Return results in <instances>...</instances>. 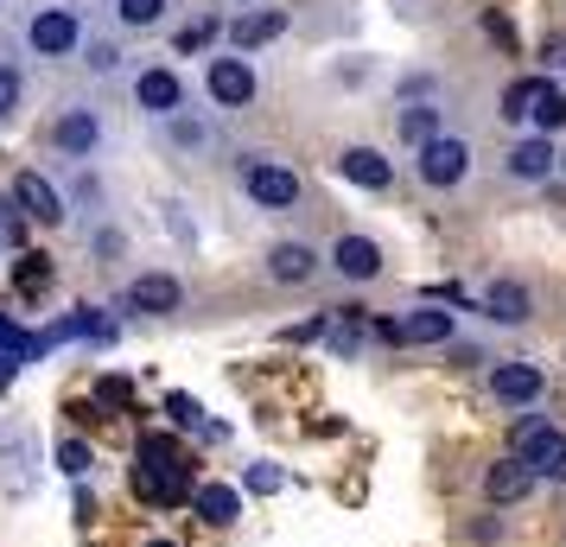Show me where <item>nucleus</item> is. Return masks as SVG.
<instances>
[{
	"label": "nucleus",
	"mask_w": 566,
	"mask_h": 547,
	"mask_svg": "<svg viewBox=\"0 0 566 547\" xmlns=\"http://www.w3.org/2000/svg\"><path fill=\"white\" fill-rule=\"evenodd\" d=\"M185 491H191V459L179 452V440L147 433L140 452H134V496H147V503H179Z\"/></svg>",
	"instance_id": "1"
},
{
	"label": "nucleus",
	"mask_w": 566,
	"mask_h": 547,
	"mask_svg": "<svg viewBox=\"0 0 566 547\" xmlns=\"http://www.w3.org/2000/svg\"><path fill=\"white\" fill-rule=\"evenodd\" d=\"M510 452H515L528 471H535V477H554V484H566V433L554 427V420H541V414L515 420Z\"/></svg>",
	"instance_id": "2"
},
{
	"label": "nucleus",
	"mask_w": 566,
	"mask_h": 547,
	"mask_svg": "<svg viewBox=\"0 0 566 547\" xmlns=\"http://www.w3.org/2000/svg\"><path fill=\"white\" fill-rule=\"evenodd\" d=\"M242 191H249L261 210H293L300 204V179L286 172L281 159H249V166H242Z\"/></svg>",
	"instance_id": "3"
},
{
	"label": "nucleus",
	"mask_w": 566,
	"mask_h": 547,
	"mask_svg": "<svg viewBox=\"0 0 566 547\" xmlns=\"http://www.w3.org/2000/svg\"><path fill=\"white\" fill-rule=\"evenodd\" d=\"M464 172H471V147H464L459 134H439V140L420 147V179L433 185V191H452Z\"/></svg>",
	"instance_id": "4"
},
{
	"label": "nucleus",
	"mask_w": 566,
	"mask_h": 547,
	"mask_svg": "<svg viewBox=\"0 0 566 547\" xmlns=\"http://www.w3.org/2000/svg\"><path fill=\"white\" fill-rule=\"evenodd\" d=\"M77 39H83V27H77V13H64V7H45V13H32L27 20V45L39 57L77 52Z\"/></svg>",
	"instance_id": "5"
},
{
	"label": "nucleus",
	"mask_w": 566,
	"mask_h": 547,
	"mask_svg": "<svg viewBox=\"0 0 566 547\" xmlns=\"http://www.w3.org/2000/svg\"><path fill=\"white\" fill-rule=\"evenodd\" d=\"M13 204H20L27 223H45V230L64 223V191H57L45 172H20V179H13Z\"/></svg>",
	"instance_id": "6"
},
{
	"label": "nucleus",
	"mask_w": 566,
	"mask_h": 547,
	"mask_svg": "<svg viewBox=\"0 0 566 547\" xmlns=\"http://www.w3.org/2000/svg\"><path fill=\"white\" fill-rule=\"evenodd\" d=\"M205 83H210V103H223V108L255 103V64L249 57H217Z\"/></svg>",
	"instance_id": "7"
},
{
	"label": "nucleus",
	"mask_w": 566,
	"mask_h": 547,
	"mask_svg": "<svg viewBox=\"0 0 566 547\" xmlns=\"http://www.w3.org/2000/svg\"><path fill=\"white\" fill-rule=\"evenodd\" d=\"M52 147L57 154H77L90 159L96 147H103V122H96V108H64L52 122Z\"/></svg>",
	"instance_id": "8"
},
{
	"label": "nucleus",
	"mask_w": 566,
	"mask_h": 547,
	"mask_svg": "<svg viewBox=\"0 0 566 547\" xmlns=\"http://www.w3.org/2000/svg\"><path fill=\"white\" fill-rule=\"evenodd\" d=\"M490 395L503 408H528V401H541V369L535 364H496L490 369Z\"/></svg>",
	"instance_id": "9"
},
{
	"label": "nucleus",
	"mask_w": 566,
	"mask_h": 547,
	"mask_svg": "<svg viewBox=\"0 0 566 547\" xmlns=\"http://www.w3.org/2000/svg\"><path fill=\"white\" fill-rule=\"evenodd\" d=\"M332 267L344 274V281H376V274H382V249H376L369 235H337Z\"/></svg>",
	"instance_id": "10"
},
{
	"label": "nucleus",
	"mask_w": 566,
	"mask_h": 547,
	"mask_svg": "<svg viewBox=\"0 0 566 547\" xmlns=\"http://www.w3.org/2000/svg\"><path fill=\"white\" fill-rule=\"evenodd\" d=\"M528 491H535V471L522 465L515 452L503 459V465H490V471H484V496L496 503V509H510V503H522Z\"/></svg>",
	"instance_id": "11"
},
{
	"label": "nucleus",
	"mask_w": 566,
	"mask_h": 547,
	"mask_svg": "<svg viewBox=\"0 0 566 547\" xmlns=\"http://www.w3.org/2000/svg\"><path fill=\"white\" fill-rule=\"evenodd\" d=\"M134 103L147 108V115H166V122H172L179 103H185V90H179L172 71H140V77H134Z\"/></svg>",
	"instance_id": "12"
},
{
	"label": "nucleus",
	"mask_w": 566,
	"mask_h": 547,
	"mask_svg": "<svg viewBox=\"0 0 566 547\" xmlns=\"http://www.w3.org/2000/svg\"><path fill=\"white\" fill-rule=\"evenodd\" d=\"M179 299H185V287L179 281H172V274H140V281H134L128 287V306L134 313H179Z\"/></svg>",
	"instance_id": "13"
},
{
	"label": "nucleus",
	"mask_w": 566,
	"mask_h": 547,
	"mask_svg": "<svg viewBox=\"0 0 566 547\" xmlns=\"http://www.w3.org/2000/svg\"><path fill=\"white\" fill-rule=\"evenodd\" d=\"M554 140L547 134H528V140H515L510 147V179H528V185H541L547 172H554Z\"/></svg>",
	"instance_id": "14"
},
{
	"label": "nucleus",
	"mask_w": 566,
	"mask_h": 547,
	"mask_svg": "<svg viewBox=\"0 0 566 547\" xmlns=\"http://www.w3.org/2000/svg\"><path fill=\"white\" fill-rule=\"evenodd\" d=\"M337 172L350 185H363V191H388V185H395V166H388L376 147H350V154L337 159Z\"/></svg>",
	"instance_id": "15"
},
{
	"label": "nucleus",
	"mask_w": 566,
	"mask_h": 547,
	"mask_svg": "<svg viewBox=\"0 0 566 547\" xmlns=\"http://www.w3.org/2000/svg\"><path fill=\"white\" fill-rule=\"evenodd\" d=\"M459 332V313H446V306H413L401 318V344H446Z\"/></svg>",
	"instance_id": "16"
},
{
	"label": "nucleus",
	"mask_w": 566,
	"mask_h": 547,
	"mask_svg": "<svg viewBox=\"0 0 566 547\" xmlns=\"http://www.w3.org/2000/svg\"><path fill=\"white\" fill-rule=\"evenodd\" d=\"M268 274H274L281 287H300V281L318 274V255H312L306 242H274V249H268Z\"/></svg>",
	"instance_id": "17"
},
{
	"label": "nucleus",
	"mask_w": 566,
	"mask_h": 547,
	"mask_svg": "<svg viewBox=\"0 0 566 547\" xmlns=\"http://www.w3.org/2000/svg\"><path fill=\"white\" fill-rule=\"evenodd\" d=\"M281 32H286V13L281 7H261V13H242L230 27V45L242 57V52H255V45H268V39H281Z\"/></svg>",
	"instance_id": "18"
},
{
	"label": "nucleus",
	"mask_w": 566,
	"mask_h": 547,
	"mask_svg": "<svg viewBox=\"0 0 566 547\" xmlns=\"http://www.w3.org/2000/svg\"><path fill=\"white\" fill-rule=\"evenodd\" d=\"M191 509H198L210 528H230V522L242 516V491H235V484H198V491H191Z\"/></svg>",
	"instance_id": "19"
},
{
	"label": "nucleus",
	"mask_w": 566,
	"mask_h": 547,
	"mask_svg": "<svg viewBox=\"0 0 566 547\" xmlns=\"http://www.w3.org/2000/svg\"><path fill=\"white\" fill-rule=\"evenodd\" d=\"M484 313L496 318V325H522V318L535 313V299H528L522 281H496V287L484 293Z\"/></svg>",
	"instance_id": "20"
},
{
	"label": "nucleus",
	"mask_w": 566,
	"mask_h": 547,
	"mask_svg": "<svg viewBox=\"0 0 566 547\" xmlns=\"http://www.w3.org/2000/svg\"><path fill=\"white\" fill-rule=\"evenodd\" d=\"M541 83H547V77H515L510 90H503V122H535Z\"/></svg>",
	"instance_id": "21"
},
{
	"label": "nucleus",
	"mask_w": 566,
	"mask_h": 547,
	"mask_svg": "<svg viewBox=\"0 0 566 547\" xmlns=\"http://www.w3.org/2000/svg\"><path fill=\"white\" fill-rule=\"evenodd\" d=\"M395 128H401V140H408V147H427V140H439V108L408 103V108H401V122H395Z\"/></svg>",
	"instance_id": "22"
},
{
	"label": "nucleus",
	"mask_w": 566,
	"mask_h": 547,
	"mask_svg": "<svg viewBox=\"0 0 566 547\" xmlns=\"http://www.w3.org/2000/svg\"><path fill=\"white\" fill-rule=\"evenodd\" d=\"M13 287L27 293V299H39V293L52 287V255H32L27 249V255L13 261Z\"/></svg>",
	"instance_id": "23"
},
{
	"label": "nucleus",
	"mask_w": 566,
	"mask_h": 547,
	"mask_svg": "<svg viewBox=\"0 0 566 547\" xmlns=\"http://www.w3.org/2000/svg\"><path fill=\"white\" fill-rule=\"evenodd\" d=\"M560 122H566V90L547 77L541 83V103H535V122H528V128L535 134H560Z\"/></svg>",
	"instance_id": "24"
},
{
	"label": "nucleus",
	"mask_w": 566,
	"mask_h": 547,
	"mask_svg": "<svg viewBox=\"0 0 566 547\" xmlns=\"http://www.w3.org/2000/svg\"><path fill=\"white\" fill-rule=\"evenodd\" d=\"M242 491L249 496H274V491H286V471L274 465V459H255V465L242 471Z\"/></svg>",
	"instance_id": "25"
},
{
	"label": "nucleus",
	"mask_w": 566,
	"mask_h": 547,
	"mask_svg": "<svg viewBox=\"0 0 566 547\" xmlns=\"http://www.w3.org/2000/svg\"><path fill=\"white\" fill-rule=\"evenodd\" d=\"M90 465H96V452H90V445L83 440H57V471H64V477H90Z\"/></svg>",
	"instance_id": "26"
},
{
	"label": "nucleus",
	"mask_w": 566,
	"mask_h": 547,
	"mask_svg": "<svg viewBox=\"0 0 566 547\" xmlns=\"http://www.w3.org/2000/svg\"><path fill=\"white\" fill-rule=\"evenodd\" d=\"M159 13H166V0H115L122 27H159Z\"/></svg>",
	"instance_id": "27"
},
{
	"label": "nucleus",
	"mask_w": 566,
	"mask_h": 547,
	"mask_svg": "<svg viewBox=\"0 0 566 547\" xmlns=\"http://www.w3.org/2000/svg\"><path fill=\"white\" fill-rule=\"evenodd\" d=\"M166 414L179 420V427H205V408H198L191 395H166Z\"/></svg>",
	"instance_id": "28"
},
{
	"label": "nucleus",
	"mask_w": 566,
	"mask_h": 547,
	"mask_svg": "<svg viewBox=\"0 0 566 547\" xmlns=\"http://www.w3.org/2000/svg\"><path fill=\"white\" fill-rule=\"evenodd\" d=\"M210 39H217V20H191V27L179 32V52H205Z\"/></svg>",
	"instance_id": "29"
},
{
	"label": "nucleus",
	"mask_w": 566,
	"mask_h": 547,
	"mask_svg": "<svg viewBox=\"0 0 566 547\" xmlns=\"http://www.w3.org/2000/svg\"><path fill=\"white\" fill-rule=\"evenodd\" d=\"M484 32L496 39V45H503V52H515V27H510V13H496V7H490V13H484Z\"/></svg>",
	"instance_id": "30"
},
{
	"label": "nucleus",
	"mask_w": 566,
	"mask_h": 547,
	"mask_svg": "<svg viewBox=\"0 0 566 547\" xmlns=\"http://www.w3.org/2000/svg\"><path fill=\"white\" fill-rule=\"evenodd\" d=\"M13 108H20V71L0 64V115H13Z\"/></svg>",
	"instance_id": "31"
},
{
	"label": "nucleus",
	"mask_w": 566,
	"mask_h": 547,
	"mask_svg": "<svg viewBox=\"0 0 566 547\" xmlns=\"http://www.w3.org/2000/svg\"><path fill=\"white\" fill-rule=\"evenodd\" d=\"M172 140H179V147H205L210 128H205V122H185V115H172Z\"/></svg>",
	"instance_id": "32"
},
{
	"label": "nucleus",
	"mask_w": 566,
	"mask_h": 547,
	"mask_svg": "<svg viewBox=\"0 0 566 547\" xmlns=\"http://www.w3.org/2000/svg\"><path fill=\"white\" fill-rule=\"evenodd\" d=\"M318 332H325V318H306V325H293V332H286V344H312Z\"/></svg>",
	"instance_id": "33"
},
{
	"label": "nucleus",
	"mask_w": 566,
	"mask_h": 547,
	"mask_svg": "<svg viewBox=\"0 0 566 547\" xmlns=\"http://www.w3.org/2000/svg\"><path fill=\"white\" fill-rule=\"evenodd\" d=\"M90 71H115V45H90Z\"/></svg>",
	"instance_id": "34"
},
{
	"label": "nucleus",
	"mask_w": 566,
	"mask_h": 547,
	"mask_svg": "<svg viewBox=\"0 0 566 547\" xmlns=\"http://www.w3.org/2000/svg\"><path fill=\"white\" fill-rule=\"evenodd\" d=\"M77 522H96V491H83V484H77Z\"/></svg>",
	"instance_id": "35"
},
{
	"label": "nucleus",
	"mask_w": 566,
	"mask_h": 547,
	"mask_svg": "<svg viewBox=\"0 0 566 547\" xmlns=\"http://www.w3.org/2000/svg\"><path fill=\"white\" fill-rule=\"evenodd\" d=\"M541 64H566V39H547V52H541Z\"/></svg>",
	"instance_id": "36"
},
{
	"label": "nucleus",
	"mask_w": 566,
	"mask_h": 547,
	"mask_svg": "<svg viewBox=\"0 0 566 547\" xmlns=\"http://www.w3.org/2000/svg\"><path fill=\"white\" fill-rule=\"evenodd\" d=\"M140 547H172V541H140Z\"/></svg>",
	"instance_id": "37"
},
{
	"label": "nucleus",
	"mask_w": 566,
	"mask_h": 547,
	"mask_svg": "<svg viewBox=\"0 0 566 547\" xmlns=\"http://www.w3.org/2000/svg\"><path fill=\"white\" fill-rule=\"evenodd\" d=\"M560 166H566V154H560Z\"/></svg>",
	"instance_id": "38"
},
{
	"label": "nucleus",
	"mask_w": 566,
	"mask_h": 547,
	"mask_svg": "<svg viewBox=\"0 0 566 547\" xmlns=\"http://www.w3.org/2000/svg\"><path fill=\"white\" fill-rule=\"evenodd\" d=\"M0 242H7V235H0Z\"/></svg>",
	"instance_id": "39"
}]
</instances>
